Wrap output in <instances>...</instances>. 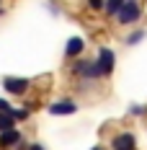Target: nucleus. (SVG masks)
Returning <instances> with one entry per match:
<instances>
[{
    "label": "nucleus",
    "mask_w": 147,
    "mask_h": 150,
    "mask_svg": "<svg viewBox=\"0 0 147 150\" xmlns=\"http://www.w3.org/2000/svg\"><path fill=\"white\" fill-rule=\"evenodd\" d=\"M96 150H101V148H96Z\"/></svg>",
    "instance_id": "nucleus-13"
},
{
    "label": "nucleus",
    "mask_w": 147,
    "mask_h": 150,
    "mask_svg": "<svg viewBox=\"0 0 147 150\" xmlns=\"http://www.w3.org/2000/svg\"><path fill=\"white\" fill-rule=\"evenodd\" d=\"M0 111H11V106H8V101H3V98H0Z\"/></svg>",
    "instance_id": "nucleus-10"
},
{
    "label": "nucleus",
    "mask_w": 147,
    "mask_h": 150,
    "mask_svg": "<svg viewBox=\"0 0 147 150\" xmlns=\"http://www.w3.org/2000/svg\"><path fill=\"white\" fill-rule=\"evenodd\" d=\"M13 122H15L13 109H11V111H0V129H11V127H13Z\"/></svg>",
    "instance_id": "nucleus-7"
},
{
    "label": "nucleus",
    "mask_w": 147,
    "mask_h": 150,
    "mask_svg": "<svg viewBox=\"0 0 147 150\" xmlns=\"http://www.w3.org/2000/svg\"><path fill=\"white\" fill-rule=\"evenodd\" d=\"M80 52H83V39H77V36H72V39H70V42H67V54H80Z\"/></svg>",
    "instance_id": "nucleus-8"
},
{
    "label": "nucleus",
    "mask_w": 147,
    "mask_h": 150,
    "mask_svg": "<svg viewBox=\"0 0 147 150\" xmlns=\"http://www.w3.org/2000/svg\"><path fill=\"white\" fill-rule=\"evenodd\" d=\"M18 132H15L13 127H11V129H3V137H0V148H8V145H15V142H18Z\"/></svg>",
    "instance_id": "nucleus-5"
},
{
    "label": "nucleus",
    "mask_w": 147,
    "mask_h": 150,
    "mask_svg": "<svg viewBox=\"0 0 147 150\" xmlns=\"http://www.w3.org/2000/svg\"><path fill=\"white\" fill-rule=\"evenodd\" d=\"M49 111H52V114H72V111H75V104H70V101H62V104L49 106Z\"/></svg>",
    "instance_id": "nucleus-6"
},
{
    "label": "nucleus",
    "mask_w": 147,
    "mask_h": 150,
    "mask_svg": "<svg viewBox=\"0 0 147 150\" xmlns=\"http://www.w3.org/2000/svg\"><path fill=\"white\" fill-rule=\"evenodd\" d=\"M116 13H119V21H121V23H132V21L139 18V5H137L134 0H124Z\"/></svg>",
    "instance_id": "nucleus-1"
},
{
    "label": "nucleus",
    "mask_w": 147,
    "mask_h": 150,
    "mask_svg": "<svg viewBox=\"0 0 147 150\" xmlns=\"http://www.w3.org/2000/svg\"><path fill=\"white\" fill-rule=\"evenodd\" d=\"M114 150H134V135H119L114 140Z\"/></svg>",
    "instance_id": "nucleus-4"
},
{
    "label": "nucleus",
    "mask_w": 147,
    "mask_h": 150,
    "mask_svg": "<svg viewBox=\"0 0 147 150\" xmlns=\"http://www.w3.org/2000/svg\"><path fill=\"white\" fill-rule=\"evenodd\" d=\"M29 88V80H23V78H5V91H11V93H23V91Z\"/></svg>",
    "instance_id": "nucleus-3"
},
{
    "label": "nucleus",
    "mask_w": 147,
    "mask_h": 150,
    "mask_svg": "<svg viewBox=\"0 0 147 150\" xmlns=\"http://www.w3.org/2000/svg\"><path fill=\"white\" fill-rule=\"evenodd\" d=\"M90 5H93V8H101L103 3H101V0H90Z\"/></svg>",
    "instance_id": "nucleus-11"
},
{
    "label": "nucleus",
    "mask_w": 147,
    "mask_h": 150,
    "mask_svg": "<svg viewBox=\"0 0 147 150\" xmlns=\"http://www.w3.org/2000/svg\"><path fill=\"white\" fill-rule=\"evenodd\" d=\"M29 150H44V148H41V145H31Z\"/></svg>",
    "instance_id": "nucleus-12"
},
{
    "label": "nucleus",
    "mask_w": 147,
    "mask_h": 150,
    "mask_svg": "<svg viewBox=\"0 0 147 150\" xmlns=\"http://www.w3.org/2000/svg\"><path fill=\"white\" fill-rule=\"evenodd\" d=\"M96 70H98V75H111V70H114V52L111 49H101Z\"/></svg>",
    "instance_id": "nucleus-2"
},
{
    "label": "nucleus",
    "mask_w": 147,
    "mask_h": 150,
    "mask_svg": "<svg viewBox=\"0 0 147 150\" xmlns=\"http://www.w3.org/2000/svg\"><path fill=\"white\" fill-rule=\"evenodd\" d=\"M121 3H124V0H106L103 8H106V13H116L119 8H121Z\"/></svg>",
    "instance_id": "nucleus-9"
}]
</instances>
